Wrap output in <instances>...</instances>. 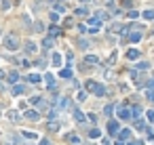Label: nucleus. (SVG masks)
I'll use <instances>...</instances> for the list:
<instances>
[{
    "instance_id": "1",
    "label": "nucleus",
    "mask_w": 154,
    "mask_h": 145,
    "mask_svg": "<svg viewBox=\"0 0 154 145\" xmlns=\"http://www.w3.org/2000/svg\"><path fill=\"white\" fill-rule=\"evenodd\" d=\"M4 46H7V51H17V46H19V42H17V36H15V34H9V36H4Z\"/></svg>"
},
{
    "instance_id": "2",
    "label": "nucleus",
    "mask_w": 154,
    "mask_h": 145,
    "mask_svg": "<svg viewBox=\"0 0 154 145\" xmlns=\"http://www.w3.org/2000/svg\"><path fill=\"white\" fill-rule=\"evenodd\" d=\"M116 111H118V118H120V120H125V122L133 118V114H131V109H129V107H122V105H118V107H116Z\"/></svg>"
},
{
    "instance_id": "3",
    "label": "nucleus",
    "mask_w": 154,
    "mask_h": 145,
    "mask_svg": "<svg viewBox=\"0 0 154 145\" xmlns=\"http://www.w3.org/2000/svg\"><path fill=\"white\" fill-rule=\"evenodd\" d=\"M42 80L47 82V88H49V90H55L57 84H55V76H53V74H45V76H42Z\"/></svg>"
},
{
    "instance_id": "4",
    "label": "nucleus",
    "mask_w": 154,
    "mask_h": 145,
    "mask_svg": "<svg viewBox=\"0 0 154 145\" xmlns=\"http://www.w3.org/2000/svg\"><path fill=\"white\" fill-rule=\"evenodd\" d=\"M23 118H26V120H32V122H36V120L40 118V114H38L36 109H28V111L23 114Z\"/></svg>"
},
{
    "instance_id": "5",
    "label": "nucleus",
    "mask_w": 154,
    "mask_h": 145,
    "mask_svg": "<svg viewBox=\"0 0 154 145\" xmlns=\"http://www.w3.org/2000/svg\"><path fill=\"white\" fill-rule=\"evenodd\" d=\"M108 133L110 135H118V122L116 120H110L108 122Z\"/></svg>"
},
{
    "instance_id": "6",
    "label": "nucleus",
    "mask_w": 154,
    "mask_h": 145,
    "mask_svg": "<svg viewBox=\"0 0 154 145\" xmlns=\"http://www.w3.org/2000/svg\"><path fill=\"white\" fill-rule=\"evenodd\" d=\"M139 55H142V51H137V48H129V51H127V59H131V61L139 59Z\"/></svg>"
},
{
    "instance_id": "7",
    "label": "nucleus",
    "mask_w": 154,
    "mask_h": 145,
    "mask_svg": "<svg viewBox=\"0 0 154 145\" xmlns=\"http://www.w3.org/2000/svg\"><path fill=\"white\" fill-rule=\"evenodd\" d=\"M72 116H74V120H76V122H82V120H84V114H82L78 107H72Z\"/></svg>"
},
{
    "instance_id": "8",
    "label": "nucleus",
    "mask_w": 154,
    "mask_h": 145,
    "mask_svg": "<svg viewBox=\"0 0 154 145\" xmlns=\"http://www.w3.org/2000/svg\"><path fill=\"white\" fill-rule=\"evenodd\" d=\"M93 93H95L97 97H103V95H106V86H103V84H97V82H95V86H93Z\"/></svg>"
},
{
    "instance_id": "9",
    "label": "nucleus",
    "mask_w": 154,
    "mask_h": 145,
    "mask_svg": "<svg viewBox=\"0 0 154 145\" xmlns=\"http://www.w3.org/2000/svg\"><path fill=\"white\" fill-rule=\"evenodd\" d=\"M49 36H51V38H57V36H61V28H57V26H51V28H49Z\"/></svg>"
},
{
    "instance_id": "10",
    "label": "nucleus",
    "mask_w": 154,
    "mask_h": 145,
    "mask_svg": "<svg viewBox=\"0 0 154 145\" xmlns=\"http://www.w3.org/2000/svg\"><path fill=\"white\" fill-rule=\"evenodd\" d=\"M51 61H53V67H61V55L59 53H53V57H51Z\"/></svg>"
},
{
    "instance_id": "11",
    "label": "nucleus",
    "mask_w": 154,
    "mask_h": 145,
    "mask_svg": "<svg viewBox=\"0 0 154 145\" xmlns=\"http://www.w3.org/2000/svg\"><path fill=\"white\" fill-rule=\"evenodd\" d=\"M28 82H32V84H40V82H42V76H40V74H30V76H28Z\"/></svg>"
},
{
    "instance_id": "12",
    "label": "nucleus",
    "mask_w": 154,
    "mask_h": 145,
    "mask_svg": "<svg viewBox=\"0 0 154 145\" xmlns=\"http://www.w3.org/2000/svg\"><path fill=\"white\" fill-rule=\"evenodd\" d=\"M129 137H131V130H129V128L118 130V139H120V141H129Z\"/></svg>"
},
{
    "instance_id": "13",
    "label": "nucleus",
    "mask_w": 154,
    "mask_h": 145,
    "mask_svg": "<svg viewBox=\"0 0 154 145\" xmlns=\"http://www.w3.org/2000/svg\"><path fill=\"white\" fill-rule=\"evenodd\" d=\"M59 76H61V78H74V74H72V69H70V67L59 69Z\"/></svg>"
},
{
    "instance_id": "14",
    "label": "nucleus",
    "mask_w": 154,
    "mask_h": 145,
    "mask_svg": "<svg viewBox=\"0 0 154 145\" xmlns=\"http://www.w3.org/2000/svg\"><path fill=\"white\" fill-rule=\"evenodd\" d=\"M146 69H150V63L148 61H142V63L135 65V71H146Z\"/></svg>"
},
{
    "instance_id": "15",
    "label": "nucleus",
    "mask_w": 154,
    "mask_h": 145,
    "mask_svg": "<svg viewBox=\"0 0 154 145\" xmlns=\"http://www.w3.org/2000/svg\"><path fill=\"white\" fill-rule=\"evenodd\" d=\"M26 53H30V55H32V53H36V44H34L32 40H28V42H26Z\"/></svg>"
},
{
    "instance_id": "16",
    "label": "nucleus",
    "mask_w": 154,
    "mask_h": 145,
    "mask_svg": "<svg viewBox=\"0 0 154 145\" xmlns=\"http://www.w3.org/2000/svg\"><path fill=\"white\" fill-rule=\"evenodd\" d=\"M9 82L11 84H17L19 82V74H17V71H11V74H9Z\"/></svg>"
},
{
    "instance_id": "17",
    "label": "nucleus",
    "mask_w": 154,
    "mask_h": 145,
    "mask_svg": "<svg viewBox=\"0 0 154 145\" xmlns=\"http://www.w3.org/2000/svg\"><path fill=\"white\" fill-rule=\"evenodd\" d=\"M129 40H131V42H139V40H142V32H133V34L129 36Z\"/></svg>"
},
{
    "instance_id": "18",
    "label": "nucleus",
    "mask_w": 154,
    "mask_h": 145,
    "mask_svg": "<svg viewBox=\"0 0 154 145\" xmlns=\"http://www.w3.org/2000/svg\"><path fill=\"white\" fill-rule=\"evenodd\" d=\"M23 90H26V86H23V84H15V86H13V95H21Z\"/></svg>"
},
{
    "instance_id": "19",
    "label": "nucleus",
    "mask_w": 154,
    "mask_h": 145,
    "mask_svg": "<svg viewBox=\"0 0 154 145\" xmlns=\"http://www.w3.org/2000/svg\"><path fill=\"white\" fill-rule=\"evenodd\" d=\"M112 111H114V105H112V103L103 107V114H106V118H110V116H112Z\"/></svg>"
},
{
    "instance_id": "20",
    "label": "nucleus",
    "mask_w": 154,
    "mask_h": 145,
    "mask_svg": "<svg viewBox=\"0 0 154 145\" xmlns=\"http://www.w3.org/2000/svg\"><path fill=\"white\" fill-rule=\"evenodd\" d=\"M26 139H38V133H32V130H26V133H21Z\"/></svg>"
},
{
    "instance_id": "21",
    "label": "nucleus",
    "mask_w": 154,
    "mask_h": 145,
    "mask_svg": "<svg viewBox=\"0 0 154 145\" xmlns=\"http://www.w3.org/2000/svg\"><path fill=\"white\" fill-rule=\"evenodd\" d=\"M89 137H91V139H99V137H101V133H99L97 128H91V130H89Z\"/></svg>"
},
{
    "instance_id": "22",
    "label": "nucleus",
    "mask_w": 154,
    "mask_h": 145,
    "mask_svg": "<svg viewBox=\"0 0 154 145\" xmlns=\"http://www.w3.org/2000/svg\"><path fill=\"white\" fill-rule=\"evenodd\" d=\"M97 61H99V59H97L95 55H87V57H84V63H97Z\"/></svg>"
},
{
    "instance_id": "23",
    "label": "nucleus",
    "mask_w": 154,
    "mask_h": 145,
    "mask_svg": "<svg viewBox=\"0 0 154 145\" xmlns=\"http://www.w3.org/2000/svg\"><path fill=\"white\" fill-rule=\"evenodd\" d=\"M144 19L152 21V19H154V11H144Z\"/></svg>"
},
{
    "instance_id": "24",
    "label": "nucleus",
    "mask_w": 154,
    "mask_h": 145,
    "mask_svg": "<svg viewBox=\"0 0 154 145\" xmlns=\"http://www.w3.org/2000/svg\"><path fill=\"white\" fill-rule=\"evenodd\" d=\"M93 86H95V82H93V80H87V82H84V88H87V90H91V93H93Z\"/></svg>"
},
{
    "instance_id": "25",
    "label": "nucleus",
    "mask_w": 154,
    "mask_h": 145,
    "mask_svg": "<svg viewBox=\"0 0 154 145\" xmlns=\"http://www.w3.org/2000/svg\"><path fill=\"white\" fill-rule=\"evenodd\" d=\"M135 128H137V130H144V128H146V122H144V120H137V122H135Z\"/></svg>"
},
{
    "instance_id": "26",
    "label": "nucleus",
    "mask_w": 154,
    "mask_h": 145,
    "mask_svg": "<svg viewBox=\"0 0 154 145\" xmlns=\"http://www.w3.org/2000/svg\"><path fill=\"white\" fill-rule=\"evenodd\" d=\"M59 128V122H55V120H51L49 122V130H57Z\"/></svg>"
},
{
    "instance_id": "27",
    "label": "nucleus",
    "mask_w": 154,
    "mask_h": 145,
    "mask_svg": "<svg viewBox=\"0 0 154 145\" xmlns=\"http://www.w3.org/2000/svg\"><path fill=\"white\" fill-rule=\"evenodd\" d=\"M42 46H45V48H51V46H53V38H47L45 42H42Z\"/></svg>"
},
{
    "instance_id": "28",
    "label": "nucleus",
    "mask_w": 154,
    "mask_h": 145,
    "mask_svg": "<svg viewBox=\"0 0 154 145\" xmlns=\"http://www.w3.org/2000/svg\"><path fill=\"white\" fill-rule=\"evenodd\" d=\"M9 118L13 120V122H17V120H19V114H17V111H9Z\"/></svg>"
},
{
    "instance_id": "29",
    "label": "nucleus",
    "mask_w": 154,
    "mask_h": 145,
    "mask_svg": "<svg viewBox=\"0 0 154 145\" xmlns=\"http://www.w3.org/2000/svg\"><path fill=\"white\" fill-rule=\"evenodd\" d=\"M59 19H61V17H59V13H55V11H53V13H51V21H53V23H57Z\"/></svg>"
},
{
    "instance_id": "30",
    "label": "nucleus",
    "mask_w": 154,
    "mask_h": 145,
    "mask_svg": "<svg viewBox=\"0 0 154 145\" xmlns=\"http://www.w3.org/2000/svg\"><path fill=\"white\" fill-rule=\"evenodd\" d=\"M146 97H148V101L154 103V90H146Z\"/></svg>"
},
{
    "instance_id": "31",
    "label": "nucleus",
    "mask_w": 154,
    "mask_h": 145,
    "mask_svg": "<svg viewBox=\"0 0 154 145\" xmlns=\"http://www.w3.org/2000/svg\"><path fill=\"white\" fill-rule=\"evenodd\" d=\"M137 17H139L137 11H129V19H137Z\"/></svg>"
},
{
    "instance_id": "32",
    "label": "nucleus",
    "mask_w": 154,
    "mask_h": 145,
    "mask_svg": "<svg viewBox=\"0 0 154 145\" xmlns=\"http://www.w3.org/2000/svg\"><path fill=\"white\" fill-rule=\"evenodd\" d=\"M36 30L42 32V30H45V23H42V21H36Z\"/></svg>"
},
{
    "instance_id": "33",
    "label": "nucleus",
    "mask_w": 154,
    "mask_h": 145,
    "mask_svg": "<svg viewBox=\"0 0 154 145\" xmlns=\"http://www.w3.org/2000/svg\"><path fill=\"white\" fill-rule=\"evenodd\" d=\"M146 116H148V120H150V122H154V109H150Z\"/></svg>"
},
{
    "instance_id": "34",
    "label": "nucleus",
    "mask_w": 154,
    "mask_h": 145,
    "mask_svg": "<svg viewBox=\"0 0 154 145\" xmlns=\"http://www.w3.org/2000/svg\"><path fill=\"white\" fill-rule=\"evenodd\" d=\"M122 4H125V9H131V7H133V0H125Z\"/></svg>"
},
{
    "instance_id": "35",
    "label": "nucleus",
    "mask_w": 154,
    "mask_h": 145,
    "mask_svg": "<svg viewBox=\"0 0 154 145\" xmlns=\"http://www.w3.org/2000/svg\"><path fill=\"white\" fill-rule=\"evenodd\" d=\"M59 107H68V99H59Z\"/></svg>"
},
{
    "instance_id": "36",
    "label": "nucleus",
    "mask_w": 154,
    "mask_h": 145,
    "mask_svg": "<svg viewBox=\"0 0 154 145\" xmlns=\"http://www.w3.org/2000/svg\"><path fill=\"white\" fill-rule=\"evenodd\" d=\"M87 13H89L87 9H76V15H87Z\"/></svg>"
},
{
    "instance_id": "37",
    "label": "nucleus",
    "mask_w": 154,
    "mask_h": 145,
    "mask_svg": "<svg viewBox=\"0 0 154 145\" xmlns=\"http://www.w3.org/2000/svg\"><path fill=\"white\" fill-rule=\"evenodd\" d=\"M68 141H72V143H78V137H76V135H70V137H68Z\"/></svg>"
},
{
    "instance_id": "38",
    "label": "nucleus",
    "mask_w": 154,
    "mask_h": 145,
    "mask_svg": "<svg viewBox=\"0 0 154 145\" xmlns=\"http://www.w3.org/2000/svg\"><path fill=\"white\" fill-rule=\"evenodd\" d=\"M89 120H91V122L95 124V122H97V116H95V114H89Z\"/></svg>"
},
{
    "instance_id": "39",
    "label": "nucleus",
    "mask_w": 154,
    "mask_h": 145,
    "mask_svg": "<svg viewBox=\"0 0 154 145\" xmlns=\"http://www.w3.org/2000/svg\"><path fill=\"white\" fill-rule=\"evenodd\" d=\"M127 145H144V141H129Z\"/></svg>"
},
{
    "instance_id": "40",
    "label": "nucleus",
    "mask_w": 154,
    "mask_h": 145,
    "mask_svg": "<svg viewBox=\"0 0 154 145\" xmlns=\"http://www.w3.org/2000/svg\"><path fill=\"white\" fill-rule=\"evenodd\" d=\"M101 145H112V143H110L108 139H103V141H101Z\"/></svg>"
},
{
    "instance_id": "41",
    "label": "nucleus",
    "mask_w": 154,
    "mask_h": 145,
    "mask_svg": "<svg viewBox=\"0 0 154 145\" xmlns=\"http://www.w3.org/2000/svg\"><path fill=\"white\" fill-rule=\"evenodd\" d=\"M80 2H89V0H80Z\"/></svg>"
},
{
    "instance_id": "42",
    "label": "nucleus",
    "mask_w": 154,
    "mask_h": 145,
    "mask_svg": "<svg viewBox=\"0 0 154 145\" xmlns=\"http://www.w3.org/2000/svg\"><path fill=\"white\" fill-rule=\"evenodd\" d=\"M114 145H122V143H114Z\"/></svg>"
},
{
    "instance_id": "43",
    "label": "nucleus",
    "mask_w": 154,
    "mask_h": 145,
    "mask_svg": "<svg viewBox=\"0 0 154 145\" xmlns=\"http://www.w3.org/2000/svg\"><path fill=\"white\" fill-rule=\"evenodd\" d=\"M59 2H63V0H59Z\"/></svg>"
}]
</instances>
